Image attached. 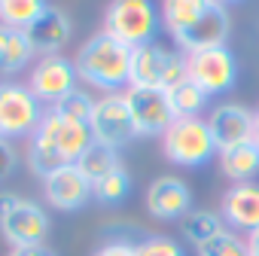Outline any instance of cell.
<instances>
[{
  "label": "cell",
  "instance_id": "6da1fadb",
  "mask_svg": "<svg viewBox=\"0 0 259 256\" xmlns=\"http://www.w3.org/2000/svg\"><path fill=\"white\" fill-rule=\"evenodd\" d=\"M159 16L174 46L186 55L210 46H226L232 31L229 10L217 0H162Z\"/></svg>",
  "mask_w": 259,
  "mask_h": 256
},
{
  "label": "cell",
  "instance_id": "7a4b0ae2",
  "mask_svg": "<svg viewBox=\"0 0 259 256\" xmlns=\"http://www.w3.org/2000/svg\"><path fill=\"white\" fill-rule=\"evenodd\" d=\"M92 147L89 125L49 107L37 125V132L28 138V165L37 177H49L64 165H76L79 156Z\"/></svg>",
  "mask_w": 259,
  "mask_h": 256
},
{
  "label": "cell",
  "instance_id": "3957f363",
  "mask_svg": "<svg viewBox=\"0 0 259 256\" xmlns=\"http://www.w3.org/2000/svg\"><path fill=\"white\" fill-rule=\"evenodd\" d=\"M73 64H76V76L85 86L104 89V95L122 92L128 86V76H132V49L119 43L116 37L98 31L79 46Z\"/></svg>",
  "mask_w": 259,
  "mask_h": 256
},
{
  "label": "cell",
  "instance_id": "277c9868",
  "mask_svg": "<svg viewBox=\"0 0 259 256\" xmlns=\"http://www.w3.org/2000/svg\"><path fill=\"white\" fill-rule=\"evenodd\" d=\"M49 229H52V220L40 201L16 192H0V235L7 238L10 247L46 244Z\"/></svg>",
  "mask_w": 259,
  "mask_h": 256
},
{
  "label": "cell",
  "instance_id": "5b68a950",
  "mask_svg": "<svg viewBox=\"0 0 259 256\" xmlns=\"http://www.w3.org/2000/svg\"><path fill=\"white\" fill-rule=\"evenodd\" d=\"M186 76H189L186 73V52L168 49L159 40L132 49V76H128V86L168 92L177 82H183Z\"/></svg>",
  "mask_w": 259,
  "mask_h": 256
},
{
  "label": "cell",
  "instance_id": "8992f818",
  "mask_svg": "<svg viewBox=\"0 0 259 256\" xmlns=\"http://www.w3.org/2000/svg\"><path fill=\"white\" fill-rule=\"evenodd\" d=\"M162 153L177 168H201L220 150H217V141H213L207 119L189 116V119H174L168 125V132L162 135Z\"/></svg>",
  "mask_w": 259,
  "mask_h": 256
},
{
  "label": "cell",
  "instance_id": "52a82bcc",
  "mask_svg": "<svg viewBox=\"0 0 259 256\" xmlns=\"http://www.w3.org/2000/svg\"><path fill=\"white\" fill-rule=\"evenodd\" d=\"M162 16L156 0H110L104 10V34L116 37L128 49L153 43L159 34Z\"/></svg>",
  "mask_w": 259,
  "mask_h": 256
},
{
  "label": "cell",
  "instance_id": "ba28073f",
  "mask_svg": "<svg viewBox=\"0 0 259 256\" xmlns=\"http://www.w3.org/2000/svg\"><path fill=\"white\" fill-rule=\"evenodd\" d=\"M43 104L37 95L28 89V82L4 79L0 82V138L16 141V138H31L43 119Z\"/></svg>",
  "mask_w": 259,
  "mask_h": 256
},
{
  "label": "cell",
  "instance_id": "9c48e42d",
  "mask_svg": "<svg viewBox=\"0 0 259 256\" xmlns=\"http://www.w3.org/2000/svg\"><path fill=\"white\" fill-rule=\"evenodd\" d=\"M89 132H92V141L113 147V150H122L138 138L125 92H110V95L95 98V110L89 116Z\"/></svg>",
  "mask_w": 259,
  "mask_h": 256
},
{
  "label": "cell",
  "instance_id": "30bf717a",
  "mask_svg": "<svg viewBox=\"0 0 259 256\" xmlns=\"http://www.w3.org/2000/svg\"><path fill=\"white\" fill-rule=\"evenodd\" d=\"M186 73L207 98H213L235 86L238 61L229 46H210V49H198L186 55Z\"/></svg>",
  "mask_w": 259,
  "mask_h": 256
},
{
  "label": "cell",
  "instance_id": "8fae6325",
  "mask_svg": "<svg viewBox=\"0 0 259 256\" xmlns=\"http://www.w3.org/2000/svg\"><path fill=\"white\" fill-rule=\"evenodd\" d=\"M76 82H79L76 64L64 55H40L28 76V89L37 95L40 104L49 107H58L70 92H76L79 89Z\"/></svg>",
  "mask_w": 259,
  "mask_h": 256
},
{
  "label": "cell",
  "instance_id": "7c38bea8",
  "mask_svg": "<svg viewBox=\"0 0 259 256\" xmlns=\"http://www.w3.org/2000/svg\"><path fill=\"white\" fill-rule=\"evenodd\" d=\"M125 101H128V110H132L138 138H156V135L162 138L168 132V125L174 122L168 95L162 89H135V86H128Z\"/></svg>",
  "mask_w": 259,
  "mask_h": 256
},
{
  "label": "cell",
  "instance_id": "4fadbf2b",
  "mask_svg": "<svg viewBox=\"0 0 259 256\" xmlns=\"http://www.w3.org/2000/svg\"><path fill=\"white\" fill-rule=\"evenodd\" d=\"M144 204H147V210H150L153 220L177 223V220H183L192 210V189H189V183L183 177L162 174V177H156L147 186Z\"/></svg>",
  "mask_w": 259,
  "mask_h": 256
},
{
  "label": "cell",
  "instance_id": "5bb4252c",
  "mask_svg": "<svg viewBox=\"0 0 259 256\" xmlns=\"http://www.w3.org/2000/svg\"><path fill=\"white\" fill-rule=\"evenodd\" d=\"M43 198L49 201V207L64 214L79 210L92 201V180L76 165H64L49 177H43Z\"/></svg>",
  "mask_w": 259,
  "mask_h": 256
},
{
  "label": "cell",
  "instance_id": "9a60e30c",
  "mask_svg": "<svg viewBox=\"0 0 259 256\" xmlns=\"http://www.w3.org/2000/svg\"><path fill=\"white\" fill-rule=\"evenodd\" d=\"M207 125L213 132L217 150H229V147L253 141V110L244 104H235V101L217 104L207 113Z\"/></svg>",
  "mask_w": 259,
  "mask_h": 256
},
{
  "label": "cell",
  "instance_id": "2e32d148",
  "mask_svg": "<svg viewBox=\"0 0 259 256\" xmlns=\"http://www.w3.org/2000/svg\"><path fill=\"white\" fill-rule=\"evenodd\" d=\"M220 214L226 220V226L232 232H253L259 229V183H232L223 192L220 201Z\"/></svg>",
  "mask_w": 259,
  "mask_h": 256
},
{
  "label": "cell",
  "instance_id": "e0dca14e",
  "mask_svg": "<svg viewBox=\"0 0 259 256\" xmlns=\"http://www.w3.org/2000/svg\"><path fill=\"white\" fill-rule=\"evenodd\" d=\"M25 34L37 55H61L67 40L73 37V19L61 7H49Z\"/></svg>",
  "mask_w": 259,
  "mask_h": 256
},
{
  "label": "cell",
  "instance_id": "ac0fdd59",
  "mask_svg": "<svg viewBox=\"0 0 259 256\" xmlns=\"http://www.w3.org/2000/svg\"><path fill=\"white\" fill-rule=\"evenodd\" d=\"M217 165H220V171L229 183H250L259 174V147L253 141H247V144L220 150Z\"/></svg>",
  "mask_w": 259,
  "mask_h": 256
},
{
  "label": "cell",
  "instance_id": "d6986e66",
  "mask_svg": "<svg viewBox=\"0 0 259 256\" xmlns=\"http://www.w3.org/2000/svg\"><path fill=\"white\" fill-rule=\"evenodd\" d=\"M34 46L25 31L0 25V76H16L34 61Z\"/></svg>",
  "mask_w": 259,
  "mask_h": 256
},
{
  "label": "cell",
  "instance_id": "ffe728a7",
  "mask_svg": "<svg viewBox=\"0 0 259 256\" xmlns=\"http://www.w3.org/2000/svg\"><path fill=\"white\" fill-rule=\"evenodd\" d=\"M180 226H183V241L192 244L195 250L204 247L207 241H213L220 232L229 229L226 220H223V214H220V210H207V207H192V210L180 220Z\"/></svg>",
  "mask_w": 259,
  "mask_h": 256
},
{
  "label": "cell",
  "instance_id": "44dd1931",
  "mask_svg": "<svg viewBox=\"0 0 259 256\" xmlns=\"http://www.w3.org/2000/svg\"><path fill=\"white\" fill-rule=\"evenodd\" d=\"M128 192H132V174L125 171V165L113 168L110 174H104L101 180L92 183V201L104 204V207H116L128 198Z\"/></svg>",
  "mask_w": 259,
  "mask_h": 256
},
{
  "label": "cell",
  "instance_id": "7402d4cb",
  "mask_svg": "<svg viewBox=\"0 0 259 256\" xmlns=\"http://www.w3.org/2000/svg\"><path fill=\"white\" fill-rule=\"evenodd\" d=\"M168 95V104H171V113L174 119H189V116H201L204 107H207V95L186 76L183 82H177L174 89L165 92Z\"/></svg>",
  "mask_w": 259,
  "mask_h": 256
},
{
  "label": "cell",
  "instance_id": "603a6c76",
  "mask_svg": "<svg viewBox=\"0 0 259 256\" xmlns=\"http://www.w3.org/2000/svg\"><path fill=\"white\" fill-rule=\"evenodd\" d=\"M49 7V0H0V25L28 31Z\"/></svg>",
  "mask_w": 259,
  "mask_h": 256
},
{
  "label": "cell",
  "instance_id": "cb8c5ba5",
  "mask_svg": "<svg viewBox=\"0 0 259 256\" xmlns=\"http://www.w3.org/2000/svg\"><path fill=\"white\" fill-rule=\"evenodd\" d=\"M122 165V159H119V150H113V147H104V144H98V141H92V147L79 156V162H76V168L95 183V180H101L104 174H110L113 168H119Z\"/></svg>",
  "mask_w": 259,
  "mask_h": 256
},
{
  "label": "cell",
  "instance_id": "d4e9b609",
  "mask_svg": "<svg viewBox=\"0 0 259 256\" xmlns=\"http://www.w3.org/2000/svg\"><path fill=\"white\" fill-rule=\"evenodd\" d=\"M195 256H247V241H244L238 232L226 229V232H220L213 241H207L204 247H198Z\"/></svg>",
  "mask_w": 259,
  "mask_h": 256
},
{
  "label": "cell",
  "instance_id": "484cf974",
  "mask_svg": "<svg viewBox=\"0 0 259 256\" xmlns=\"http://www.w3.org/2000/svg\"><path fill=\"white\" fill-rule=\"evenodd\" d=\"M138 256H186V250L171 235H147L138 241Z\"/></svg>",
  "mask_w": 259,
  "mask_h": 256
},
{
  "label": "cell",
  "instance_id": "4316f807",
  "mask_svg": "<svg viewBox=\"0 0 259 256\" xmlns=\"http://www.w3.org/2000/svg\"><path fill=\"white\" fill-rule=\"evenodd\" d=\"M58 110L89 125V116H92V110H95V98H92L85 89H76V92H70V95L58 104Z\"/></svg>",
  "mask_w": 259,
  "mask_h": 256
},
{
  "label": "cell",
  "instance_id": "83f0119b",
  "mask_svg": "<svg viewBox=\"0 0 259 256\" xmlns=\"http://www.w3.org/2000/svg\"><path fill=\"white\" fill-rule=\"evenodd\" d=\"M92 256H138V241H128V238H110V241H104Z\"/></svg>",
  "mask_w": 259,
  "mask_h": 256
},
{
  "label": "cell",
  "instance_id": "f1b7e54d",
  "mask_svg": "<svg viewBox=\"0 0 259 256\" xmlns=\"http://www.w3.org/2000/svg\"><path fill=\"white\" fill-rule=\"evenodd\" d=\"M16 165H19V156H16L13 141H4V138H0V183L13 177Z\"/></svg>",
  "mask_w": 259,
  "mask_h": 256
},
{
  "label": "cell",
  "instance_id": "f546056e",
  "mask_svg": "<svg viewBox=\"0 0 259 256\" xmlns=\"http://www.w3.org/2000/svg\"><path fill=\"white\" fill-rule=\"evenodd\" d=\"M10 256H55V250L46 247V244H37V247H13Z\"/></svg>",
  "mask_w": 259,
  "mask_h": 256
},
{
  "label": "cell",
  "instance_id": "4dcf8cb0",
  "mask_svg": "<svg viewBox=\"0 0 259 256\" xmlns=\"http://www.w3.org/2000/svg\"><path fill=\"white\" fill-rule=\"evenodd\" d=\"M244 241H247V256H259V229L247 232Z\"/></svg>",
  "mask_w": 259,
  "mask_h": 256
},
{
  "label": "cell",
  "instance_id": "1f68e13d",
  "mask_svg": "<svg viewBox=\"0 0 259 256\" xmlns=\"http://www.w3.org/2000/svg\"><path fill=\"white\" fill-rule=\"evenodd\" d=\"M253 144L259 147V110L253 113Z\"/></svg>",
  "mask_w": 259,
  "mask_h": 256
},
{
  "label": "cell",
  "instance_id": "d6a6232c",
  "mask_svg": "<svg viewBox=\"0 0 259 256\" xmlns=\"http://www.w3.org/2000/svg\"><path fill=\"white\" fill-rule=\"evenodd\" d=\"M217 4L220 7H229V4H238V0H217Z\"/></svg>",
  "mask_w": 259,
  "mask_h": 256
}]
</instances>
